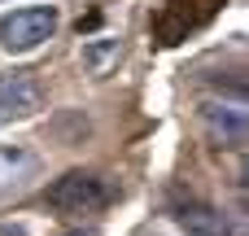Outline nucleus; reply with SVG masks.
<instances>
[{"label":"nucleus","mask_w":249,"mask_h":236,"mask_svg":"<svg viewBox=\"0 0 249 236\" xmlns=\"http://www.w3.org/2000/svg\"><path fill=\"white\" fill-rule=\"evenodd\" d=\"M44 105V92L31 70H4L0 74V118H31Z\"/></svg>","instance_id":"nucleus-4"},{"label":"nucleus","mask_w":249,"mask_h":236,"mask_svg":"<svg viewBox=\"0 0 249 236\" xmlns=\"http://www.w3.org/2000/svg\"><path fill=\"white\" fill-rule=\"evenodd\" d=\"M201 127H206V136L219 149H241L245 136H249L245 109L241 105H228V101H201Z\"/></svg>","instance_id":"nucleus-3"},{"label":"nucleus","mask_w":249,"mask_h":236,"mask_svg":"<svg viewBox=\"0 0 249 236\" xmlns=\"http://www.w3.org/2000/svg\"><path fill=\"white\" fill-rule=\"evenodd\" d=\"M35 171H39V158H35L31 149H18V145H4V149H0V193L26 184Z\"/></svg>","instance_id":"nucleus-5"},{"label":"nucleus","mask_w":249,"mask_h":236,"mask_svg":"<svg viewBox=\"0 0 249 236\" xmlns=\"http://www.w3.org/2000/svg\"><path fill=\"white\" fill-rule=\"evenodd\" d=\"M179 228H184V236H232L228 215L214 210V206H184L179 210Z\"/></svg>","instance_id":"nucleus-6"},{"label":"nucleus","mask_w":249,"mask_h":236,"mask_svg":"<svg viewBox=\"0 0 249 236\" xmlns=\"http://www.w3.org/2000/svg\"><path fill=\"white\" fill-rule=\"evenodd\" d=\"M44 197H48V206L61 210V215H96V210L109 201V188H105V180H96V175H88V171H66L61 180L48 184Z\"/></svg>","instance_id":"nucleus-2"},{"label":"nucleus","mask_w":249,"mask_h":236,"mask_svg":"<svg viewBox=\"0 0 249 236\" xmlns=\"http://www.w3.org/2000/svg\"><path fill=\"white\" fill-rule=\"evenodd\" d=\"M118 57H123V44H118V39H88V44H83V66H88L92 74H105Z\"/></svg>","instance_id":"nucleus-7"},{"label":"nucleus","mask_w":249,"mask_h":236,"mask_svg":"<svg viewBox=\"0 0 249 236\" xmlns=\"http://www.w3.org/2000/svg\"><path fill=\"white\" fill-rule=\"evenodd\" d=\"M57 22H61L57 4H22V9H13V13L0 18V44L9 53H31L44 39H53Z\"/></svg>","instance_id":"nucleus-1"},{"label":"nucleus","mask_w":249,"mask_h":236,"mask_svg":"<svg viewBox=\"0 0 249 236\" xmlns=\"http://www.w3.org/2000/svg\"><path fill=\"white\" fill-rule=\"evenodd\" d=\"M66 236H101L96 228H79V232H66Z\"/></svg>","instance_id":"nucleus-8"}]
</instances>
